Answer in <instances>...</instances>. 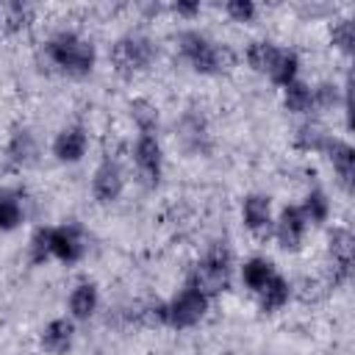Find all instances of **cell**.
I'll return each mask as SVG.
<instances>
[{
    "label": "cell",
    "mask_w": 355,
    "mask_h": 355,
    "mask_svg": "<svg viewBox=\"0 0 355 355\" xmlns=\"http://www.w3.org/2000/svg\"><path fill=\"white\" fill-rule=\"evenodd\" d=\"M86 147H89V139H86V130L72 125V128H64L55 141H53V155L64 164H75L86 155Z\"/></svg>",
    "instance_id": "obj_10"
},
{
    "label": "cell",
    "mask_w": 355,
    "mask_h": 355,
    "mask_svg": "<svg viewBox=\"0 0 355 355\" xmlns=\"http://www.w3.org/2000/svg\"><path fill=\"white\" fill-rule=\"evenodd\" d=\"M297 67H300L297 53L277 47V55H275V61H272V67H269L266 75H269L272 83H277V86H288L291 80H297Z\"/></svg>",
    "instance_id": "obj_16"
},
{
    "label": "cell",
    "mask_w": 355,
    "mask_h": 355,
    "mask_svg": "<svg viewBox=\"0 0 355 355\" xmlns=\"http://www.w3.org/2000/svg\"><path fill=\"white\" fill-rule=\"evenodd\" d=\"M50 255H55L64 263H72L83 255V239L78 227H50Z\"/></svg>",
    "instance_id": "obj_11"
},
{
    "label": "cell",
    "mask_w": 355,
    "mask_h": 355,
    "mask_svg": "<svg viewBox=\"0 0 355 355\" xmlns=\"http://www.w3.org/2000/svg\"><path fill=\"white\" fill-rule=\"evenodd\" d=\"M205 311H208V297H205L200 288H194V286L180 288V291L175 294V300H172L169 305H164L166 324H169V327H178V330L197 324V322L205 316Z\"/></svg>",
    "instance_id": "obj_4"
},
{
    "label": "cell",
    "mask_w": 355,
    "mask_h": 355,
    "mask_svg": "<svg viewBox=\"0 0 355 355\" xmlns=\"http://www.w3.org/2000/svg\"><path fill=\"white\" fill-rule=\"evenodd\" d=\"M130 116H133V122L139 125L141 133L155 136V128H158V108H155L150 100H133V103H130Z\"/></svg>",
    "instance_id": "obj_20"
},
{
    "label": "cell",
    "mask_w": 355,
    "mask_h": 355,
    "mask_svg": "<svg viewBox=\"0 0 355 355\" xmlns=\"http://www.w3.org/2000/svg\"><path fill=\"white\" fill-rule=\"evenodd\" d=\"M330 258H333V280H344L352 266V233L338 227L330 236Z\"/></svg>",
    "instance_id": "obj_14"
},
{
    "label": "cell",
    "mask_w": 355,
    "mask_h": 355,
    "mask_svg": "<svg viewBox=\"0 0 355 355\" xmlns=\"http://www.w3.org/2000/svg\"><path fill=\"white\" fill-rule=\"evenodd\" d=\"M241 216L244 225L255 236H266L272 230V202L266 194H247L241 202Z\"/></svg>",
    "instance_id": "obj_9"
},
{
    "label": "cell",
    "mask_w": 355,
    "mask_h": 355,
    "mask_svg": "<svg viewBox=\"0 0 355 355\" xmlns=\"http://www.w3.org/2000/svg\"><path fill=\"white\" fill-rule=\"evenodd\" d=\"M133 161H136L139 175H141L150 186H155L158 178H161V166H164V155H161V144H158V139L141 133L139 141H136V147H133Z\"/></svg>",
    "instance_id": "obj_6"
},
{
    "label": "cell",
    "mask_w": 355,
    "mask_h": 355,
    "mask_svg": "<svg viewBox=\"0 0 355 355\" xmlns=\"http://www.w3.org/2000/svg\"><path fill=\"white\" fill-rule=\"evenodd\" d=\"M327 139L330 136L319 125H302L297 130V147H302V150H324V141Z\"/></svg>",
    "instance_id": "obj_25"
},
{
    "label": "cell",
    "mask_w": 355,
    "mask_h": 355,
    "mask_svg": "<svg viewBox=\"0 0 355 355\" xmlns=\"http://www.w3.org/2000/svg\"><path fill=\"white\" fill-rule=\"evenodd\" d=\"M72 341H75V324H72L69 319H53V322H47L44 330H42V347H44V352H50V355H64V352H69Z\"/></svg>",
    "instance_id": "obj_13"
},
{
    "label": "cell",
    "mask_w": 355,
    "mask_h": 355,
    "mask_svg": "<svg viewBox=\"0 0 355 355\" xmlns=\"http://www.w3.org/2000/svg\"><path fill=\"white\" fill-rule=\"evenodd\" d=\"M275 55H277V44H272V42H252V44L247 47V61H250V67H252L255 72H261V75L269 72Z\"/></svg>",
    "instance_id": "obj_21"
},
{
    "label": "cell",
    "mask_w": 355,
    "mask_h": 355,
    "mask_svg": "<svg viewBox=\"0 0 355 355\" xmlns=\"http://www.w3.org/2000/svg\"><path fill=\"white\" fill-rule=\"evenodd\" d=\"M322 153H327V158H330L336 175L341 178L344 189H349L352 186V175H355V150L341 139H327Z\"/></svg>",
    "instance_id": "obj_12"
},
{
    "label": "cell",
    "mask_w": 355,
    "mask_h": 355,
    "mask_svg": "<svg viewBox=\"0 0 355 355\" xmlns=\"http://www.w3.org/2000/svg\"><path fill=\"white\" fill-rule=\"evenodd\" d=\"M197 8H200L197 3H175V11H178V14H194Z\"/></svg>",
    "instance_id": "obj_30"
},
{
    "label": "cell",
    "mask_w": 355,
    "mask_h": 355,
    "mask_svg": "<svg viewBox=\"0 0 355 355\" xmlns=\"http://www.w3.org/2000/svg\"><path fill=\"white\" fill-rule=\"evenodd\" d=\"M227 277H230V255L225 247H214L191 272V280L189 286L200 288L205 297L222 291L227 286Z\"/></svg>",
    "instance_id": "obj_3"
},
{
    "label": "cell",
    "mask_w": 355,
    "mask_h": 355,
    "mask_svg": "<svg viewBox=\"0 0 355 355\" xmlns=\"http://www.w3.org/2000/svg\"><path fill=\"white\" fill-rule=\"evenodd\" d=\"M352 42H355V31H352V22H349V19L338 22V25L333 28V44H336L338 50L349 53V50H352Z\"/></svg>",
    "instance_id": "obj_28"
},
{
    "label": "cell",
    "mask_w": 355,
    "mask_h": 355,
    "mask_svg": "<svg viewBox=\"0 0 355 355\" xmlns=\"http://www.w3.org/2000/svg\"><path fill=\"white\" fill-rule=\"evenodd\" d=\"M22 222V205L17 194L0 189V230H14Z\"/></svg>",
    "instance_id": "obj_23"
},
{
    "label": "cell",
    "mask_w": 355,
    "mask_h": 355,
    "mask_svg": "<svg viewBox=\"0 0 355 355\" xmlns=\"http://www.w3.org/2000/svg\"><path fill=\"white\" fill-rule=\"evenodd\" d=\"M305 227H308L305 214L297 205H288V208L280 211V216L275 222V236H277V241H280L283 250H297L302 244Z\"/></svg>",
    "instance_id": "obj_7"
},
{
    "label": "cell",
    "mask_w": 355,
    "mask_h": 355,
    "mask_svg": "<svg viewBox=\"0 0 355 355\" xmlns=\"http://www.w3.org/2000/svg\"><path fill=\"white\" fill-rule=\"evenodd\" d=\"M8 155H11V161L14 164H31L33 161V155H36V141H33V136L28 133V130H17L14 136H11V144H8Z\"/></svg>",
    "instance_id": "obj_22"
},
{
    "label": "cell",
    "mask_w": 355,
    "mask_h": 355,
    "mask_svg": "<svg viewBox=\"0 0 355 355\" xmlns=\"http://www.w3.org/2000/svg\"><path fill=\"white\" fill-rule=\"evenodd\" d=\"M300 211L305 214V219H308V222H324V219H327V214H330V202H327L324 191L313 189V191L305 197V202H302V208H300Z\"/></svg>",
    "instance_id": "obj_24"
},
{
    "label": "cell",
    "mask_w": 355,
    "mask_h": 355,
    "mask_svg": "<svg viewBox=\"0 0 355 355\" xmlns=\"http://www.w3.org/2000/svg\"><path fill=\"white\" fill-rule=\"evenodd\" d=\"M97 302H100L97 286L94 283H78L69 294V313L75 319H89L97 311Z\"/></svg>",
    "instance_id": "obj_15"
},
{
    "label": "cell",
    "mask_w": 355,
    "mask_h": 355,
    "mask_svg": "<svg viewBox=\"0 0 355 355\" xmlns=\"http://www.w3.org/2000/svg\"><path fill=\"white\" fill-rule=\"evenodd\" d=\"M288 294H291L288 283H286L280 275H275V277H272V280L258 291V297H261V311L272 313V311L283 308V305L288 302Z\"/></svg>",
    "instance_id": "obj_18"
},
{
    "label": "cell",
    "mask_w": 355,
    "mask_h": 355,
    "mask_svg": "<svg viewBox=\"0 0 355 355\" xmlns=\"http://www.w3.org/2000/svg\"><path fill=\"white\" fill-rule=\"evenodd\" d=\"M180 53L189 58V64L197 69V72H225L233 67V53L230 47L219 44V42H211L208 36L197 33V31H186L180 33Z\"/></svg>",
    "instance_id": "obj_2"
},
{
    "label": "cell",
    "mask_w": 355,
    "mask_h": 355,
    "mask_svg": "<svg viewBox=\"0 0 355 355\" xmlns=\"http://www.w3.org/2000/svg\"><path fill=\"white\" fill-rule=\"evenodd\" d=\"M47 58L69 75H86L94 67L97 53L89 39H83L72 31H61L47 42Z\"/></svg>",
    "instance_id": "obj_1"
},
{
    "label": "cell",
    "mask_w": 355,
    "mask_h": 355,
    "mask_svg": "<svg viewBox=\"0 0 355 355\" xmlns=\"http://www.w3.org/2000/svg\"><path fill=\"white\" fill-rule=\"evenodd\" d=\"M283 103H286L288 111L305 114L313 105V89L308 83H302V80H291L288 86H283Z\"/></svg>",
    "instance_id": "obj_19"
},
{
    "label": "cell",
    "mask_w": 355,
    "mask_h": 355,
    "mask_svg": "<svg viewBox=\"0 0 355 355\" xmlns=\"http://www.w3.org/2000/svg\"><path fill=\"white\" fill-rule=\"evenodd\" d=\"M275 275H277V272H275L272 261H266V258H250V261L241 266V280H244V286L252 288V291H261Z\"/></svg>",
    "instance_id": "obj_17"
},
{
    "label": "cell",
    "mask_w": 355,
    "mask_h": 355,
    "mask_svg": "<svg viewBox=\"0 0 355 355\" xmlns=\"http://www.w3.org/2000/svg\"><path fill=\"white\" fill-rule=\"evenodd\" d=\"M313 103H319V105H330V103H336V86L324 83V86L313 89Z\"/></svg>",
    "instance_id": "obj_29"
},
{
    "label": "cell",
    "mask_w": 355,
    "mask_h": 355,
    "mask_svg": "<svg viewBox=\"0 0 355 355\" xmlns=\"http://www.w3.org/2000/svg\"><path fill=\"white\" fill-rule=\"evenodd\" d=\"M225 11H227V17L236 19V22H250V19L255 17V3H252V0H230V3L225 6Z\"/></svg>",
    "instance_id": "obj_27"
},
{
    "label": "cell",
    "mask_w": 355,
    "mask_h": 355,
    "mask_svg": "<svg viewBox=\"0 0 355 355\" xmlns=\"http://www.w3.org/2000/svg\"><path fill=\"white\" fill-rule=\"evenodd\" d=\"M122 186H125V178H122V169L116 161L105 158L97 169H94V180H92V191L100 202H114L119 194H122Z\"/></svg>",
    "instance_id": "obj_8"
},
{
    "label": "cell",
    "mask_w": 355,
    "mask_h": 355,
    "mask_svg": "<svg viewBox=\"0 0 355 355\" xmlns=\"http://www.w3.org/2000/svg\"><path fill=\"white\" fill-rule=\"evenodd\" d=\"M153 55H155L153 42H150L147 36H139V33L122 36V39L114 44V50H111V61H114V67H116L122 75H133V72H139V69H147L150 61H153Z\"/></svg>",
    "instance_id": "obj_5"
},
{
    "label": "cell",
    "mask_w": 355,
    "mask_h": 355,
    "mask_svg": "<svg viewBox=\"0 0 355 355\" xmlns=\"http://www.w3.org/2000/svg\"><path fill=\"white\" fill-rule=\"evenodd\" d=\"M31 261L33 263H42L50 258V227H39L33 236H31Z\"/></svg>",
    "instance_id": "obj_26"
}]
</instances>
